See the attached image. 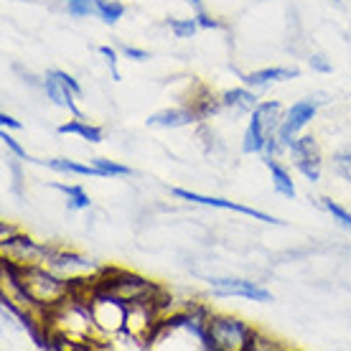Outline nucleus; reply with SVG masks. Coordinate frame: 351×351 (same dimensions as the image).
I'll use <instances>...</instances> for the list:
<instances>
[{"mask_svg":"<svg viewBox=\"0 0 351 351\" xmlns=\"http://www.w3.org/2000/svg\"><path fill=\"white\" fill-rule=\"evenodd\" d=\"M95 288L107 290L125 303H135V300H153L160 295L163 285L150 280L145 275L135 270H123V267H102L95 278Z\"/></svg>","mask_w":351,"mask_h":351,"instance_id":"obj_1","label":"nucleus"},{"mask_svg":"<svg viewBox=\"0 0 351 351\" xmlns=\"http://www.w3.org/2000/svg\"><path fill=\"white\" fill-rule=\"evenodd\" d=\"M257 328L245 318L229 313H211L206 326V351H252Z\"/></svg>","mask_w":351,"mask_h":351,"instance_id":"obj_2","label":"nucleus"},{"mask_svg":"<svg viewBox=\"0 0 351 351\" xmlns=\"http://www.w3.org/2000/svg\"><path fill=\"white\" fill-rule=\"evenodd\" d=\"M89 308H92L97 334L102 336L105 341H112L125 331V326H128V303L123 298L92 285V290H89Z\"/></svg>","mask_w":351,"mask_h":351,"instance_id":"obj_3","label":"nucleus"},{"mask_svg":"<svg viewBox=\"0 0 351 351\" xmlns=\"http://www.w3.org/2000/svg\"><path fill=\"white\" fill-rule=\"evenodd\" d=\"M282 123V107L275 99H265L250 112V123L242 135V153L252 156V153H263L267 141L272 135H278Z\"/></svg>","mask_w":351,"mask_h":351,"instance_id":"obj_4","label":"nucleus"},{"mask_svg":"<svg viewBox=\"0 0 351 351\" xmlns=\"http://www.w3.org/2000/svg\"><path fill=\"white\" fill-rule=\"evenodd\" d=\"M290 160L295 163L298 173L311 181V184H318L321 181V173H324V156H321V148H318V141L313 135H303L300 132L295 141L288 145Z\"/></svg>","mask_w":351,"mask_h":351,"instance_id":"obj_5","label":"nucleus"},{"mask_svg":"<svg viewBox=\"0 0 351 351\" xmlns=\"http://www.w3.org/2000/svg\"><path fill=\"white\" fill-rule=\"evenodd\" d=\"M209 290L221 298H245L252 303H272V293L247 278H209Z\"/></svg>","mask_w":351,"mask_h":351,"instance_id":"obj_6","label":"nucleus"},{"mask_svg":"<svg viewBox=\"0 0 351 351\" xmlns=\"http://www.w3.org/2000/svg\"><path fill=\"white\" fill-rule=\"evenodd\" d=\"M171 193H173L176 199H181V202H191V204H199V206H211V209H224V211H239V214L252 217V219L263 221V224H282L280 219L270 217L267 211L252 209V206H245V204H237V202H229V199H221V196H206V193H196V191H189V189H171Z\"/></svg>","mask_w":351,"mask_h":351,"instance_id":"obj_7","label":"nucleus"},{"mask_svg":"<svg viewBox=\"0 0 351 351\" xmlns=\"http://www.w3.org/2000/svg\"><path fill=\"white\" fill-rule=\"evenodd\" d=\"M51 242H36L34 237H28L23 232H16L10 237L0 239V250L5 257H13L16 263L23 265H44L46 255H49Z\"/></svg>","mask_w":351,"mask_h":351,"instance_id":"obj_8","label":"nucleus"},{"mask_svg":"<svg viewBox=\"0 0 351 351\" xmlns=\"http://www.w3.org/2000/svg\"><path fill=\"white\" fill-rule=\"evenodd\" d=\"M316 112H318V99H313V97H306V99H298L295 105L290 107L288 112L282 114V123H280V130H278V138H280V143L285 145V150H288V145L298 138L300 132L306 130L308 123L316 117Z\"/></svg>","mask_w":351,"mask_h":351,"instance_id":"obj_9","label":"nucleus"},{"mask_svg":"<svg viewBox=\"0 0 351 351\" xmlns=\"http://www.w3.org/2000/svg\"><path fill=\"white\" fill-rule=\"evenodd\" d=\"M300 69L298 66H265V69H255L250 74H242V84L257 89H267L272 84H280L288 80H298Z\"/></svg>","mask_w":351,"mask_h":351,"instance_id":"obj_10","label":"nucleus"},{"mask_svg":"<svg viewBox=\"0 0 351 351\" xmlns=\"http://www.w3.org/2000/svg\"><path fill=\"white\" fill-rule=\"evenodd\" d=\"M41 87H44L46 97H49V99H51L56 107H62V110H69L71 117H84V114H82V110H80V105H77V95H74V92H71V89L66 87V84H64L59 77H56V71H53V69L44 77Z\"/></svg>","mask_w":351,"mask_h":351,"instance_id":"obj_11","label":"nucleus"},{"mask_svg":"<svg viewBox=\"0 0 351 351\" xmlns=\"http://www.w3.org/2000/svg\"><path fill=\"white\" fill-rule=\"evenodd\" d=\"M193 123H199V117H196L191 105L166 107V110L148 114V128H163V130L171 128V130H176V128H189Z\"/></svg>","mask_w":351,"mask_h":351,"instance_id":"obj_12","label":"nucleus"},{"mask_svg":"<svg viewBox=\"0 0 351 351\" xmlns=\"http://www.w3.org/2000/svg\"><path fill=\"white\" fill-rule=\"evenodd\" d=\"M31 163H38V166H44V168H51V171H56V173L82 176V178H102L92 160H89V163H80V160H71V158H46V160L31 158Z\"/></svg>","mask_w":351,"mask_h":351,"instance_id":"obj_13","label":"nucleus"},{"mask_svg":"<svg viewBox=\"0 0 351 351\" xmlns=\"http://www.w3.org/2000/svg\"><path fill=\"white\" fill-rule=\"evenodd\" d=\"M263 163L272 176V189H275V193H280L282 199H295L298 189L293 184V176H290L288 168L282 166L278 158H272V156H263Z\"/></svg>","mask_w":351,"mask_h":351,"instance_id":"obj_14","label":"nucleus"},{"mask_svg":"<svg viewBox=\"0 0 351 351\" xmlns=\"http://www.w3.org/2000/svg\"><path fill=\"white\" fill-rule=\"evenodd\" d=\"M221 105L227 107V110H234V112H252L257 105H260V99H257L255 89L242 84V87H234V89H227V92H221Z\"/></svg>","mask_w":351,"mask_h":351,"instance_id":"obj_15","label":"nucleus"},{"mask_svg":"<svg viewBox=\"0 0 351 351\" xmlns=\"http://www.w3.org/2000/svg\"><path fill=\"white\" fill-rule=\"evenodd\" d=\"M56 132H59V135H77V138H82V141L92 143V145L102 143V138H105L102 128L92 125L89 120H84V117H74V120H66V123H62L59 128H56Z\"/></svg>","mask_w":351,"mask_h":351,"instance_id":"obj_16","label":"nucleus"},{"mask_svg":"<svg viewBox=\"0 0 351 351\" xmlns=\"http://www.w3.org/2000/svg\"><path fill=\"white\" fill-rule=\"evenodd\" d=\"M189 105L193 107V112H196V117H199V123L209 120V117H214L219 110H224V105H221V95H214V92L206 87H199V95H193Z\"/></svg>","mask_w":351,"mask_h":351,"instance_id":"obj_17","label":"nucleus"},{"mask_svg":"<svg viewBox=\"0 0 351 351\" xmlns=\"http://www.w3.org/2000/svg\"><path fill=\"white\" fill-rule=\"evenodd\" d=\"M51 189L56 191H62L66 196V206L69 211H84L92 206V199H89V193L84 191V186L80 184H51Z\"/></svg>","mask_w":351,"mask_h":351,"instance_id":"obj_18","label":"nucleus"},{"mask_svg":"<svg viewBox=\"0 0 351 351\" xmlns=\"http://www.w3.org/2000/svg\"><path fill=\"white\" fill-rule=\"evenodd\" d=\"M123 16H125V5L120 0H97V18L105 26H117Z\"/></svg>","mask_w":351,"mask_h":351,"instance_id":"obj_19","label":"nucleus"},{"mask_svg":"<svg viewBox=\"0 0 351 351\" xmlns=\"http://www.w3.org/2000/svg\"><path fill=\"white\" fill-rule=\"evenodd\" d=\"M92 163L97 166L99 176L102 178H125V176H132V168L125 166V163H117V160H110V158H92Z\"/></svg>","mask_w":351,"mask_h":351,"instance_id":"obj_20","label":"nucleus"},{"mask_svg":"<svg viewBox=\"0 0 351 351\" xmlns=\"http://www.w3.org/2000/svg\"><path fill=\"white\" fill-rule=\"evenodd\" d=\"M166 26L171 28V34H173L176 38H193L196 31H199V21H196V16L193 18H168Z\"/></svg>","mask_w":351,"mask_h":351,"instance_id":"obj_21","label":"nucleus"},{"mask_svg":"<svg viewBox=\"0 0 351 351\" xmlns=\"http://www.w3.org/2000/svg\"><path fill=\"white\" fill-rule=\"evenodd\" d=\"M318 204H321V206L334 217V221L339 224V227H343L346 232H351V211L346 209V206H341V204L334 202V199H328V196L318 199Z\"/></svg>","mask_w":351,"mask_h":351,"instance_id":"obj_22","label":"nucleus"},{"mask_svg":"<svg viewBox=\"0 0 351 351\" xmlns=\"http://www.w3.org/2000/svg\"><path fill=\"white\" fill-rule=\"evenodd\" d=\"M64 8L71 18L97 16V0H64Z\"/></svg>","mask_w":351,"mask_h":351,"instance_id":"obj_23","label":"nucleus"},{"mask_svg":"<svg viewBox=\"0 0 351 351\" xmlns=\"http://www.w3.org/2000/svg\"><path fill=\"white\" fill-rule=\"evenodd\" d=\"M99 53H102V59H105L107 62V66H110V71H112V80L114 82H120L123 80V74H120V66H117V62H120V59H117V49H114V46H99Z\"/></svg>","mask_w":351,"mask_h":351,"instance_id":"obj_24","label":"nucleus"},{"mask_svg":"<svg viewBox=\"0 0 351 351\" xmlns=\"http://www.w3.org/2000/svg\"><path fill=\"white\" fill-rule=\"evenodd\" d=\"M0 141H3V145H5V148H8L10 153H13V156H18L21 160H31V156H28L26 150H23V145H21V143H18L16 138H13V135H10V132L5 130V128L0 130Z\"/></svg>","mask_w":351,"mask_h":351,"instance_id":"obj_25","label":"nucleus"},{"mask_svg":"<svg viewBox=\"0 0 351 351\" xmlns=\"http://www.w3.org/2000/svg\"><path fill=\"white\" fill-rule=\"evenodd\" d=\"M282 341L278 339H270V336H265L263 331H257L255 341H252V351H282Z\"/></svg>","mask_w":351,"mask_h":351,"instance_id":"obj_26","label":"nucleus"},{"mask_svg":"<svg viewBox=\"0 0 351 351\" xmlns=\"http://www.w3.org/2000/svg\"><path fill=\"white\" fill-rule=\"evenodd\" d=\"M334 171L341 176L343 181H349L351 184V150H343L334 158Z\"/></svg>","mask_w":351,"mask_h":351,"instance_id":"obj_27","label":"nucleus"},{"mask_svg":"<svg viewBox=\"0 0 351 351\" xmlns=\"http://www.w3.org/2000/svg\"><path fill=\"white\" fill-rule=\"evenodd\" d=\"M308 64H311V69H313V71H324V74H328V71L334 69L324 53H313V56L308 59Z\"/></svg>","mask_w":351,"mask_h":351,"instance_id":"obj_28","label":"nucleus"},{"mask_svg":"<svg viewBox=\"0 0 351 351\" xmlns=\"http://www.w3.org/2000/svg\"><path fill=\"white\" fill-rule=\"evenodd\" d=\"M123 53L132 62H148L150 59V53L145 49H138V46H123Z\"/></svg>","mask_w":351,"mask_h":351,"instance_id":"obj_29","label":"nucleus"},{"mask_svg":"<svg viewBox=\"0 0 351 351\" xmlns=\"http://www.w3.org/2000/svg\"><path fill=\"white\" fill-rule=\"evenodd\" d=\"M53 71H56V77H59V80H62L64 84H66V87H69L71 92H74V95H77V97L82 95V87H80V82L74 80V77H71L69 71H64V69H53Z\"/></svg>","mask_w":351,"mask_h":351,"instance_id":"obj_30","label":"nucleus"},{"mask_svg":"<svg viewBox=\"0 0 351 351\" xmlns=\"http://www.w3.org/2000/svg\"><path fill=\"white\" fill-rule=\"evenodd\" d=\"M196 21H199V28H206V31H211V28H221V21H217V18L209 16V13H204V10L196 13Z\"/></svg>","mask_w":351,"mask_h":351,"instance_id":"obj_31","label":"nucleus"},{"mask_svg":"<svg viewBox=\"0 0 351 351\" xmlns=\"http://www.w3.org/2000/svg\"><path fill=\"white\" fill-rule=\"evenodd\" d=\"M0 125H3L5 130H21V123H18L16 117H10L8 112H3V114H0Z\"/></svg>","mask_w":351,"mask_h":351,"instance_id":"obj_32","label":"nucleus"},{"mask_svg":"<svg viewBox=\"0 0 351 351\" xmlns=\"http://www.w3.org/2000/svg\"><path fill=\"white\" fill-rule=\"evenodd\" d=\"M18 229L16 227H10L8 221H3V224H0V239H5V237H10V234H16Z\"/></svg>","mask_w":351,"mask_h":351,"instance_id":"obj_33","label":"nucleus"},{"mask_svg":"<svg viewBox=\"0 0 351 351\" xmlns=\"http://www.w3.org/2000/svg\"><path fill=\"white\" fill-rule=\"evenodd\" d=\"M191 5L196 10H204V0H191Z\"/></svg>","mask_w":351,"mask_h":351,"instance_id":"obj_34","label":"nucleus"},{"mask_svg":"<svg viewBox=\"0 0 351 351\" xmlns=\"http://www.w3.org/2000/svg\"><path fill=\"white\" fill-rule=\"evenodd\" d=\"M334 3H341V0H334Z\"/></svg>","mask_w":351,"mask_h":351,"instance_id":"obj_35","label":"nucleus"}]
</instances>
